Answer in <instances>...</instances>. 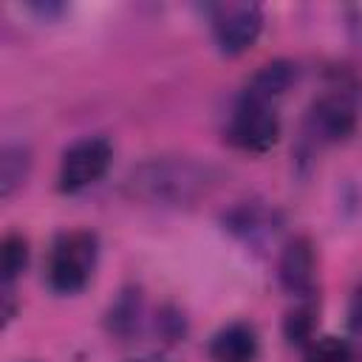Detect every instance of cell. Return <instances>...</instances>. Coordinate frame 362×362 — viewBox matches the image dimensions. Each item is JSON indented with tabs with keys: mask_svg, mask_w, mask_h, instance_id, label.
Here are the masks:
<instances>
[{
	"mask_svg": "<svg viewBox=\"0 0 362 362\" xmlns=\"http://www.w3.org/2000/svg\"><path fill=\"white\" fill-rule=\"evenodd\" d=\"M277 280L283 291L303 300L314 294L317 286V249L308 235H294L286 240L280 260H277Z\"/></svg>",
	"mask_w": 362,
	"mask_h": 362,
	"instance_id": "obj_7",
	"label": "cell"
},
{
	"mask_svg": "<svg viewBox=\"0 0 362 362\" xmlns=\"http://www.w3.org/2000/svg\"><path fill=\"white\" fill-rule=\"evenodd\" d=\"M206 354L212 362H255L260 354V339H257L255 325L243 320L226 322L223 328L212 334Z\"/></svg>",
	"mask_w": 362,
	"mask_h": 362,
	"instance_id": "obj_9",
	"label": "cell"
},
{
	"mask_svg": "<svg viewBox=\"0 0 362 362\" xmlns=\"http://www.w3.org/2000/svg\"><path fill=\"white\" fill-rule=\"evenodd\" d=\"M113 147L105 136H85L76 139L62 150L59 170H57V187L65 195H76L88 187H93L110 167Z\"/></svg>",
	"mask_w": 362,
	"mask_h": 362,
	"instance_id": "obj_4",
	"label": "cell"
},
{
	"mask_svg": "<svg viewBox=\"0 0 362 362\" xmlns=\"http://www.w3.org/2000/svg\"><path fill=\"white\" fill-rule=\"evenodd\" d=\"M212 40L223 57L246 54L263 31V8L249 0H229L209 8Z\"/></svg>",
	"mask_w": 362,
	"mask_h": 362,
	"instance_id": "obj_3",
	"label": "cell"
},
{
	"mask_svg": "<svg viewBox=\"0 0 362 362\" xmlns=\"http://www.w3.org/2000/svg\"><path fill=\"white\" fill-rule=\"evenodd\" d=\"M28 266V240L20 232H8L0 243V277L3 286L11 288V283L25 272Z\"/></svg>",
	"mask_w": 362,
	"mask_h": 362,
	"instance_id": "obj_14",
	"label": "cell"
},
{
	"mask_svg": "<svg viewBox=\"0 0 362 362\" xmlns=\"http://www.w3.org/2000/svg\"><path fill=\"white\" fill-rule=\"evenodd\" d=\"M141 291L139 288H124L116 303L110 305L107 311V331L119 339H130L136 331H139V322H141Z\"/></svg>",
	"mask_w": 362,
	"mask_h": 362,
	"instance_id": "obj_11",
	"label": "cell"
},
{
	"mask_svg": "<svg viewBox=\"0 0 362 362\" xmlns=\"http://www.w3.org/2000/svg\"><path fill=\"white\" fill-rule=\"evenodd\" d=\"M218 181L221 173L209 161L192 156H153L124 175V192L153 206H192L206 198Z\"/></svg>",
	"mask_w": 362,
	"mask_h": 362,
	"instance_id": "obj_1",
	"label": "cell"
},
{
	"mask_svg": "<svg viewBox=\"0 0 362 362\" xmlns=\"http://www.w3.org/2000/svg\"><path fill=\"white\" fill-rule=\"evenodd\" d=\"M356 130V107L345 93H325L305 113V133L320 144L345 141Z\"/></svg>",
	"mask_w": 362,
	"mask_h": 362,
	"instance_id": "obj_6",
	"label": "cell"
},
{
	"mask_svg": "<svg viewBox=\"0 0 362 362\" xmlns=\"http://www.w3.org/2000/svg\"><path fill=\"white\" fill-rule=\"evenodd\" d=\"M277 139H280V116L274 105L238 99L226 124V141L243 153H266L277 144Z\"/></svg>",
	"mask_w": 362,
	"mask_h": 362,
	"instance_id": "obj_5",
	"label": "cell"
},
{
	"mask_svg": "<svg viewBox=\"0 0 362 362\" xmlns=\"http://www.w3.org/2000/svg\"><path fill=\"white\" fill-rule=\"evenodd\" d=\"M31 173V150L25 144H6L0 156V195L11 198Z\"/></svg>",
	"mask_w": 362,
	"mask_h": 362,
	"instance_id": "obj_12",
	"label": "cell"
},
{
	"mask_svg": "<svg viewBox=\"0 0 362 362\" xmlns=\"http://www.w3.org/2000/svg\"><path fill=\"white\" fill-rule=\"evenodd\" d=\"M314 328H317V303L311 297H303L300 305H294L286 320H283V337L288 345H300L305 348L314 339Z\"/></svg>",
	"mask_w": 362,
	"mask_h": 362,
	"instance_id": "obj_13",
	"label": "cell"
},
{
	"mask_svg": "<svg viewBox=\"0 0 362 362\" xmlns=\"http://www.w3.org/2000/svg\"><path fill=\"white\" fill-rule=\"evenodd\" d=\"M297 62L291 59H272L266 65H260L249 82L243 85L240 99L249 102H260V105H274L280 96H286L291 90V85L297 82Z\"/></svg>",
	"mask_w": 362,
	"mask_h": 362,
	"instance_id": "obj_8",
	"label": "cell"
},
{
	"mask_svg": "<svg viewBox=\"0 0 362 362\" xmlns=\"http://www.w3.org/2000/svg\"><path fill=\"white\" fill-rule=\"evenodd\" d=\"M305 362H354V348L339 337H314L305 345Z\"/></svg>",
	"mask_w": 362,
	"mask_h": 362,
	"instance_id": "obj_15",
	"label": "cell"
},
{
	"mask_svg": "<svg viewBox=\"0 0 362 362\" xmlns=\"http://www.w3.org/2000/svg\"><path fill=\"white\" fill-rule=\"evenodd\" d=\"M156 325H158V331H161V337H164L167 342L181 339V337H184V331H187V328H184V314H181V311H175L173 305L161 308V314H158Z\"/></svg>",
	"mask_w": 362,
	"mask_h": 362,
	"instance_id": "obj_16",
	"label": "cell"
},
{
	"mask_svg": "<svg viewBox=\"0 0 362 362\" xmlns=\"http://www.w3.org/2000/svg\"><path fill=\"white\" fill-rule=\"evenodd\" d=\"M99 257V238L90 229H71L54 238L45 260V283L54 294H76L88 286Z\"/></svg>",
	"mask_w": 362,
	"mask_h": 362,
	"instance_id": "obj_2",
	"label": "cell"
},
{
	"mask_svg": "<svg viewBox=\"0 0 362 362\" xmlns=\"http://www.w3.org/2000/svg\"><path fill=\"white\" fill-rule=\"evenodd\" d=\"M223 223L238 238H243L249 243H257L260 238L274 235V229H277L280 221H277L274 209H269V206H263L257 201H246V204L235 206L229 215H223Z\"/></svg>",
	"mask_w": 362,
	"mask_h": 362,
	"instance_id": "obj_10",
	"label": "cell"
},
{
	"mask_svg": "<svg viewBox=\"0 0 362 362\" xmlns=\"http://www.w3.org/2000/svg\"><path fill=\"white\" fill-rule=\"evenodd\" d=\"M348 325H351V331L362 334V283L351 294V303H348Z\"/></svg>",
	"mask_w": 362,
	"mask_h": 362,
	"instance_id": "obj_17",
	"label": "cell"
},
{
	"mask_svg": "<svg viewBox=\"0 0 362 362\" xmlns=\"http://www.w3.org/2000/svg\"><path fill=\"white\" fill-rule=\"evenodd\" d=\"M127 362H170V359L161 356V354H141V356H133V359H127Z\"/></svg>",
	"mask_w": 362,
	"mask_h": 362,
	"instance_id": "obj_18",
	"label": "cell"
}]
</instances>
